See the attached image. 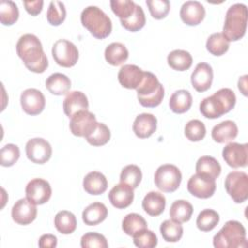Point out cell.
I'll return each mask as SVG.
<instances>
[{
	"mask_svg": "<svg viewBox=\"0 0 248 248\" xmlns=\"http://www.w3.org/2000/svg\"><path fill=\"white\" fill-rule=\"evenodd\" d=\"M16 53L31 72L41 74L48 67L47 57L44 52L42 43L33 34H24L18 39Z\"/></svg>",
	"mask_w": 248,
	"mask_h": 248,
	"instance_id": "obj_1",
	"label": "cell"
},
{
	"mask_svg": "<svg viewBox=\"0 0 248 248\" xmlns=\"http://www.w3.org/2000/svg\"><path fill=\"white\" fill-rule=\"evenodd\" d=\"M236 97L230 88H221L213 95L204 98L200 104V111L209 119H215L231 111L235 105Z\"/></svg>",
	"mask_w": 248,
	"mask_h": 248,
	"instance_id": "obj_2",
	"label": "cell"
},
{
	"mask_svg": "<svg viewBox=\"0 0 248 248\" xmlns=\"http://www.w3.org/2000/svg\"><path fill=\"white\" fill-rule=\"evenodd\" d=\"M80 21L96 39L107 38L112 30L110 18L97 6L86 7L81 12Z\"/></svg>",
	"mask_w": 248,
	"mask_h": 248,
	"instance_id": "obj_3",
	"label": "cell"
},
{
	"mask_svg": "<svg viewBox=\"0 0 248 248\" xmlns=\"http://www.w3.org/2000/svg\"><path fill=\"white\" fill-rule=\"evenodd\" d=\"M247 25V7L242 3L232 5L225 17L223 35L229 42L238 41L244 35Z\"/></svg>",
	"mask_w": 248,
	"mask_h": 248,
	"instance_id": "obj_4",
	"label": "cell"
},
{
	"mask_svg": "<svg viewBox=\"0 0 248 248\" xmlns=\"http://www.w3.org/2000/svg\"><path fill=\"white\" fill-rule=\"evenodd\" d=\"M213 245L216 248H243L247 246L246 231L243 225L234 220L228 221L214 235Z\"/></svg>",
	"mask_w": 248,
	"mask_h": 248,
	"instance_id": "obj_5",
	"label": "cell"
},
{
	"mask_svg": "<svg viewBox=\"0 0 248 248\" xmlns=\"http://www.w3.org/2000/svg\"><path fill=\"white\" fill-rule=\"evenodd\" d=\"M140 104L145 108H155L164 98V87L151 72H144L141 83L136 89Z\"/></svg>",
	"mask_w": 248,
	"mask_h": 248,
	"instance_id": "obj_6",
	"label": "cell"
},
{
	"mask_svg": "<svg viewBox=\"0 0 248 248\" xmlns=\"http://www.w3.org/2000/svg\"><path fill=\"white\" fill-rule=\"evenodd\" d=\"M182 174L179 169L171 164L160 166L154 175V182L157 188L166 193L174 192L180 185Z\"/></svg>",
	"mask_w": 248,
	"mask_h": 248,
	"instance_id": "obj_7",
	"label": "cell"
},
{
	"mask_svg": "<svg viewBox=\"0 0 248 248\" xmlns=\"http://www.w3.org/2000/svg\"><path fill=\"white\" fill-rule=\"evenodd\" d=\"M225 189L236 203L248 198V175L243 171H232L225 179Z\"/></svg>",
	"mask_w": 248,
	"mask_h": 248,
	"instance_id": "obj_8",
	"label": "cell"
},
{
	"mask_svg": "<svg viewBox=\"0 0 248 248\" xmlns=\"http://www.w3.org/2000/svg\"><path fill=\"white\" fill-rule=\"evenodd\" d=\"M51 52L55 62L65 68L75 66L78 59V47L75 44L65 39L57 40L52 46Z\"/></svg>",
	"mask_w": 248,
	"mask_h": 248,
	"instance_id": "obj_9",
	"label": "cell"
},
{
	"mask_svg": "<svg viewBox=\"0 0 248 248\" xmlns=\"http://www.w3.org/2000/svg\"><path fill=\"white\" fill-rule=\"evenodd\" d=\"M187 189L190 194L197 198L208 199L215 192V179L203 173H196L188 180Z\"/></svg>",
	"mask_w": 248,
	"mask_h": 248,
	"instance_id": "obj_10",
	"label": "cell"
},
{
	"mask_svg": "<svg viewBox=\"0 0 248 248\" xmlns=\"http://www.w3.org/2000/svg\"><path fill=\"white\" fill-rule=\"evenodd\" d=\"M25 152L31 162L35 164H45L50 159L52 148L46 140L34 138L26 142Z\"/></svg>",
	"mask_w": 248,
	"mask_h": 248,
	"instance_id": "obj_11",
	"label": "cell"
},
{
	"mask_svg": "<svg viewBox=\"0 0 248 248\" xmlns=\"http://www.w3.org/2000/svg\"><path fill=\"white\" fill-rule=\"evenodd\" d=\"M96 116L86 110H80L71 117L70 130L77 137H87L97 126Z\"/></svg>",
	"mask_w": 248,
	"mask_h": 248,
	"instance_id": "obj_12",
	"label": "cell"
},
{
	"mask_svg": "<svg viewBox=\"0 0 248 248\" xmlns=\"http://www.w3.org/2000/svg\"><path fill=\"white\" fill-rule=\"evenodd\" d=\"M225 162L232 168H244L248 162V145L247 143L230 142L222 151Z\"/></svg>",
	"mask_w": 248,
	"mask_h": 248,
	"instance_id": "obj_13",
	"label": "cell"
},
{
	"mask_svg": "<svg viewBox=\"0 0 248 248\" xmlns=\"http://www.w3.org/2000/svg\"><path fill=\"white\" fill-rule=\"evenodd\" d=\"M50 184L43 178H34L28 182L25 188L26 198L34 204H44L51 197Z\"/></svg>",
	"mask_w": 248,
	"mask_h": 248,
	"instance_id": "obj_14",
	"label": "cell"
},
{
	"mask_svg": "<svg viewBox=\"0 0 248 248\" xmlns=\"http://www.w3.org/2000/svg\"><path fill=\"white\" fill-rule=\"evenodd\" d=\"M20 105L27 114L37 115L44 110L46 99L40 90L36 88H28L20 95Z\"/></svg>",
	"mask_w": 248,
	"mask_h": 248,
	"instance_id": "obj_15",
	"label": "cell"
},
{
	"mask_svg": "<svg viewBox=\"0 0 248 248\" xmlns=\"http://www.w3.org/2000/svg\"><path fill=\"white\" fill-rule=\"evenodd\" d=\"M37 217L36 204L31 202L27 198L19 199L12 208V218L19 225H28Z\"/></svg>",
	"mask_w": 248,
	"mask_h": 248,
	"instance_id": "obj_16",
	"label": "cell"
},
{
	"mask_svg": "<svg viewBox=\"0 0 248 248\" xmlns=\"http://www.w3.org/2000/svg\"><path fill=\"white\" fill-rule=\"evenodd\" d=\"M213 71L209 64L205 62L199 63L191 75V83L198 92L208 90L212 84Z\"/></svg>",
	"mask_w": 248,
	"mask_h": 248,
	"instance_id": "obj_17",
	"label": "cell"
},
{
	"mask_svg": "<svg viewBox=\"0 0 248 248\" xmlns=\"http://www.w3.org/2000/svg\"><path fill=\"white\" fill-rule=\"evenodd\" d=\"M144 77V72L133 64H126L121 67L118 72L119 83L128 89H137L141 83Z\"/></svg>",
	"mask_w": 248,
	"mask_h": 248,
	"instance_id": "obj_18",
	"label": "cell"
},
{
	"mask_svg": "<svg viewBox=\"0 0 248 248\" xmlns=\"http://www.w3.org/2000/svg\"><path fill=\"white\" fill-rule=\"evenodd\" d=\"M108 200L114 207L118 209L126 208L133 202L134 190L130 185L120 182L109 191Z\"/></svg>",
	"mask_w": 248,
	"mask_h": 248,
	"instance_id": "obj_19",
	"label": "cell"
},
{
	"mask_svg": "<svg viewBox=\"0 0 248 248\" xmlns=\"http://www.w3.org/2000/svg\"><path fill=\"white\" fill-rule=\"evenodd\" d=\"M180 17L187 25H198L205 16V9L199 1H186L180 9Z\"/></svg>",
	"mask_w": 248,
	"mask_h": 248,
	"instance_id": "obj_20",
	"label": "cell"
},
{
	"mask_svg": "<svg viewBox=\"0 0 248 248\" xmlns=\"http://www.w3.org/2000/svg\"><path fill=\"white\" fill-rule=\"evenodd\" d=\"M89 107L87 97L81 91H72L63 101V110L68 117H72L80 110H86Z\"/></svg>",
	"mask_w": 248,
	"mask_h": 248,
	"instance_id": "obj_21",
	"label": "cell"
},
{
	"mask_svg": "<svg viewBox=\"0 0 248 248\" xmlns=\"http://www.w3.org/2000/svg\"><path fill=\"white\" fill-rule=\"evenodd\" d=\"M157 128V118L151 113L139 114L133 124V131L137 137L145 139L150 137Z\"/></svg>",
	"mask_w": 248,
	"mask_h": 248,
	"instance_id": "obj_22",
	"label": "cell"
},
{
	"mask_svg": "<svg viewBox=\"0 0 248 248\" xmlns=\"http://www.w3.org/2000/svg\"><path fill=\"white\" fill-rule=\"evenodd\" d=\"M238 134V128L235 122L225 120L215 125L211 131L212 139L218 143H225L233 140Z\"/></svg>",
	"mask_w": 248,
	"mask_h": 248,
	"instance_id": "obj_23",
	"label": "cell"
},
{
	"mask_svg": "<svg viewBox=\"0 0 248 248\" xmlns=\"http://www.w3.org/2000/svg\"><path fill=\"white\" fill-rule=\"evenodd\" d=\"M108 188L106 176L99 171H90L83 178V189L90 195H101Z\"/></svg>",
	"mask_w": 248,
	"mask_h": 248,
	"instance_id": "obj_24",
	"label": "cell"
},
{
	"mask_svg": "<svg viewBox=\"0 0 248 248\" xmlns=\"http://www.w3.org/2000/svg\"><path fill=\"white\" fill-rule=\"evenodd\" d=\"M166 206V198L163 194L151 191L142 200V208L150 216H159Z\"/></svg>",
	"mask_w": 248,
	"mask_h": 248,
	"instance_id": "obj_25",
	"label": "cell"
},
{
	"mask_svg": "<svg viewBox=\"0 0 248 248\" xmlns=\"http://www.w3.org/2000/svg\"><path fill=\"white\" fill-rule=\"evenodd\" d=\"M108 216L107 206L99 202L89 204L82 212V220L85 225L96 226L102 223Z\"/></svg>",
	"mask_w": 248,
	"mask_h": 248,
	"instance_id": "obj_26",
	"label": "cell"
},
{
	"mask_svg": "<svg viewBox=\"0 0 248 248\" xmlns=\"http://www.w3.org/2000/svg\"><path fill=\"white\" fill-rule=\"evenodd\" d=\"M46 87L51 94L61 96L70 90L71 80L64 74L54 73L46 78Z\"/></svg>",
	"mask_w": 248,
	"mask_h": 248,
	"instance_id": "obj_27",
	"label": "cell"
},
{
	"mask_svg": "<svg viewBox=\"0 0 248 248\" xmlns=\"http://www.w3.org/2000/svg\"><path fill=\"white\" fill-rule=\"evenodd\" d=\"M129 56L127 47L118 42L109 44L105 49V58L107 62L112 66H119L123 64Z\"/></svg>",
	"mask_w": 248,
	"mask_h": 248,
	"instance_id": "obj_28",
	"label": "cell"
},
{
	"mask_svg": "<svg viewBox=\"0 0 248 248\" xmlns=\"http://www.w3.org/2000/svg\"><path fill=\"white\" fill-rule=\"evenodd\" d=\"M192 95L188 90L179 89L172 93L170 98V108L175 113H184L192 106Z\"/></svg>",
	"mask_w": 248,
	"mask_h": 248,
	"instance_id": "obj_29",
	"label": "cell"
},
{
	"mask_svg": "<svg viewBox=\"0 0 248 248\" xmlns=\"http://www.w3.org/2000/svg\"><path fill=\"white\" fill-rule=\"evenodd\" d=\"M193 214L192 204L185 200H176L170 208V218L178 223H185L191 219Z\"/></svg>",
	"mask_w": 248,
	"mask_h": 248,
	"instance_id": "obj_30",
	"label": "cell"
},
{
	"mask_svg": "<svg viewBox=\"0 0 248 248\" xmlns=\"http://www.w3.org/2000/svg\"><path fill=\"white\" fill-rule=\"evenodd\" d=\"M193 63L192 55L183 49H174L168 55V64L176 71H186Z\"/></svg>",
	"mask_w": 248,
	"mask_h": 248,
	"instance_id": "obj_31",
	"label": "cell"
},
{
	"mask_svg": "<svg viewBox=\"0 0 248 248\" xmlns=\"http://www.w3.org/2000/svg\"><path fill=\"white\" fill-rule=\"evenodd\" d=\"M54 226L59 232L70 234L77 229L76 216L68 210H61L54 217Z\"/></svg>",
	"mask_w": 248,
	"mask_h": 248,
	"instance_id": "obj_32",
	"label": "cell"
},
{
	"mask_svg": "<svg viewBox=\"0 0 248 248\" xmlns=\"http://www.w3.org/2000/svg\"><path fill=\"white\" fill-rule=\"evenodd\" d=\"M197 173H203L216 179L221 173V166L219 162L211 156H202L196 164Z\"/></svg>",
	"mask_w": 248,
	"mask_h": 248,
	"instance_id": "obj_33",
	"label": "cell"
},
{
	"mask_svg": "<svg viewBox=\"0 0 248 248\" xmlns=\"http://www.w3.org/2000/svg\"><path fill=\"white\" fill-rule=\"evenodd\" d=\"M160 232L167 242H177L183 235V227L172 219L165 220L160 226Z\"/></svg>",
	"mask_w": 248,
	"mask_h": 248,
	"instance_id": "obj_34",
	"label": "cell"
},
{
	"mask_svg": "<svg viewBox=\"0 0 248 248\" xmlns=\"http://www.w3.org/2000/svg\"><path fill=\"white\" fill-rule=\"evenodd\" d=\"M145 229H147V223L145 219L138 213L127 214L122 221V230L130 236Z\"/></svg>",
	"mask_w": 248,
	"mask_h": 248,
	"instance_id": "obj_35",
	"label": "cell"
},
{
	"mask_svg": "<svg viewBox=\"0 0 248 248\" xmlns=\"http://www.w3.org/2000/svg\"><path fill=\"white\" fill-rule=\"evenodd\" d=\"M230 46V42L223 33H213L206 41V49L215 56L225 54Z\"/></svg>",
	"mask_w": 248,
	"mask_h": 248,
	"instance_id": "obj_36",
	"label": "cell"
},
{
	"mask_svg": "<svg viewBox=\"0 0 248 248\" xmlns=\"http://www.w3.org/2000/svg\"><path fill=\"white\" fill-rule=\"evenodd\" d=\"M219 220V214L215 210L206 208L199 213L196 224L200 231L209 232L212 231L218 225Z\"/></svg>",
	"mask_w": 248,
	"mask_h": 248,
	"instance_id": "obj_37",
	"label": "cell"
},
{
	"mask_svg": "<svg viewBox=\"0 0 248 248\" xmlns=\"http://www.w3.org/2000/svg\"><path fill=\"white\" fill-rule=\"evenodd\" d=\"M19 11L16 4L11 0L0 2V21L3 25H12L17 19Z\"/></svg>",
	"mask_w": 248,
	"mask_h": 248,
	"instance_id": "obj_38",
	"label": "cell"
},
{
	"mask_svg": "<svg viewBox=\"0 0 248 248\" xmlns=\"http://www.w3.org/2000/svg\"><path fill=\"white\" fill-rule=\"evenodd\" d=\"M110 139V131L104 123H97L95 129L85 137L87 142L93 146H102L108 142Z\"/></svg>",
	"mask_w": 248,
	"mask_h": 248,
	"instance_id": "obj_39",
	"label": "cell"
},
{
	"mask_svg": "<svg viewBox=\"0 0 248 248\" xmlns=\"http://www.w3.org/2000/svg\"><path fill=\"white\" fill-rule=\"evenodd\" d=\"M145 21L146 19H145V15L143 10L140 5H137V4H136V9L134 14L127 19L120 20L121 25L125 29L131 32H137L140 29H141L144 26Z\"/></svg>",
	"mask_w": 248,
	"mask_h": 248,
	"instance_id": "obj_40",
	"label": "cell"
},
{
	"mask_svg": "<svg viewBox=\"0 0 248 248\" xmlns=\"http://www.w3.org/2000/svg\"><path fill=\"white\" fill-rule=\"evenodd\" d=\"M141 178V170L137 165H128L124 167L120 173V182L130 185L133 189L140 185Z\"/></svg>",
	"mask_w": 248,
	"mask_h": 248,
	"instance_id": "obj_41",
	"label": "cell"
},
{
	"mask_svg": "<svg viewBox=\"0 0 248 248\" xmlns=\"http://www.w3.org/2000/svg\"><path fill=\"white\" fill-rule=\"evenodd\" d=\"M66 18L65 5L60 1H51L49 3L46 19L49 24L57 26L60 25Z\"/></svg>",
	"mask_w": 248,
	"mask_h": 248,
	"instance_id": "obj_42",
	"label": "cell"
},
{
	"mask_svg": "<svg viewBox=\"0 0 248 248\" xmlns=\"http://www.w3.org/2000/svg\"><path fill=\"white\" fill-rule=\"evenodd\" d=\"M184 134L186 138L191 141L202 140L206 134V129L203 124L199 119H192L187 122L184 128Z\"/></svg>",
	"mask_w": 248,
	"mask_h": 248,
	"instance_id": "obj_43",
	"label": "cell"
},
{
	"mask_svg": "<svg viewBox=\"0 0 248 248\" xmlns=\"http://www.w3.org/2000/svg\"><path fill=\"white\" fill-rule=\"evenodd\" d=\"M110 7L112 12L120 20L130 17L136 9V3L131 0H111Z\"/></svg>",
	"mask_w": 248,
	"mask_h": 248,
	"instance_id": "obj_44",
	"label": "cell"
},
{
	"mask_svg": "<svg viewBox=\"0 0 248 248\" xmlns=\"http://www.w3.org/2000/svg\"><path fill=\"white\" fill-rule=\"evenodd\" d=\"M19 156L20 151L18 146L14 143H8L1 148L0 164L3 167H11L17 162Z\"/></svg>",
	"mask_w": 248,
	"mask_h": 248,
	"instance_id": "obj_45",
	"label": "cell"
},
{
	"mask_svg": "<svg viewBox=\"0 0 248 248\" xmlns=\"http://www.w3.org/2000/svg\"><path fill=\"white\" fill-rule=\"evenodd\" d=\"M133 241L134 244L140 248H153L158 243L155 232L147 229L135 233L133 235Z\"/></svg>",
	"mask_w": 248,
	"mask_h": 248,
	"instance_id": "obj_46",
	"label": "cell"
},
{
	"mask_svg": "<svg viewBox=\"0 0 248 248\" xmlns=\"http://www.w3.org/2000/svg\"><path fill=\"white\" fill-rule=\"evenodd\" d=\"M80 246L82 248H108V244L103 234L95 232H89L81 236Z\"/></svg>",
	"mask_w": 248,
	"mask_h": 248,
	"instance_id": "obj_47",
	"label": "cell"
},
{
	"mask_svg": "<svg viewBox=\"0 0 248 248\" xmlns=\"http://www.w3.org/2000/svg\"><path fill=\"white\" fill-rule=\"evenodd\" d=\"M146 5L152 17L156 19L166 17L170 9V3L169 0H147Z\"/></svg>",
	"mask_w": 248,
	"mask_h": 248,
	"instance_id": "obj_48",
	"label": "cell"
},
{
	"mask_svg": "<svg viewBox=\"0 0 248 248\" xmlns=\"http://www.w3.org/2000/svg\"><path fill=\"white\" fill-rule=\"evenodd\" d=\"M23 5L25 10L31 16H37L42 12L44 1L36 0V1H23Z\"/></svg>",
	"mask_w": 248,
	"mask_h": 248,
	"instance_id": "obj_49",
	"label": "cell"
},
{
	"mask_svg": "<svg viewBox=\"0 0 248 248\" xmlns=\"http://www.w3.org/2000/svg\"><path fill=\"white\" fill-rule=\"evenodd\" d=\"M57 245V237L53 234H43L39 239V246L41 248H54Z\"/></svg>",
	"mask_w": 248,
	"mask_h": 248,
	"instance_id": "obj_50",
	"label": "cell"
}]
</instances>
